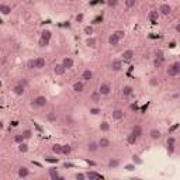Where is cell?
I'll return each instance as SVG.
<instances>
[{
  "mask_svg": "<svg viewBox=\"0 0 180 180\" xmlns=\"http://www.w3.org/2000/svg\"><path fill=\"white\" fill-rule=\"evenodd\" d=\"M166 73L167 76L170 77H176L180 75V62L179 61H176V62H173L172 65H169V68L166 69Z\"/></svg>",
  "mask_w": 180,
  "mask_h": 180,
  "instance_id": "7a4b0ae2",
  "label": "cell"
},
{
  "mask_svg": "<svg viewBox=\"0 0 180 180\" xmlns=\"http://www.w3.org/2000/svg\"><path fill=\"white\" fill-rule=\"evenodd\" d=\"M107 166H109L110 169H116V167L120 166V161H118V159H110L109 163H107Z\"/></svg>",
  "mask_w": 180,
  "mask_h": 180,
  "instance_id": "e575fe53",
  "label": "cell"
},
{
  "mask_svg": "<svg viewBox=\"0 0 180 180\" xmlns=\"http://www.w3.org/2000/svg\"><path fill=\"white\" fill-rule=\"evenodd\" d=\"M129 109H131V110H136V104H135V103H132V104H131V106H129Z\"/></svg>",
  "mask_w": 180,
  "mask_h": 180,
  "instance_id": "9f6ffc18",
  "label": "cell"
},
{
  "mask_svg": "<svg viewBox=\"0 0 180 180\" xmlns=\"http://www.w3.org/2000/svg\"><path fill=\"white\" fill-rule=\"evenodd\" d=\"M172 97H173L174 100H177V99H179V93H174V94H173Z\"/></svg>",
  "mask_w": 180,
  "mask_h": 180,
  "instance_id": "6f0895ef",
  "label": "cell"
},
{
  "mask_svg": "<svg viewBox=\"0 0 180 180\" xmlns=\"http://www.w3.org/2000/svg\"><path fill=\"white\" fill-rule=\"evenodd\" d=\"M13 141L16 142V144H17V145H19L20 142L26 141V139H24V136H23V135H21V132H20V134H17V135H16V136H14V139H13Z\"/></svg>",
  "mask_w": 180,
  "mask_h": 180,
  "instance_id": "7bdbcfd3",
  "label": "cell"
},
{
  "mask_svg": "<svg viewBox=\"0 0 180 180\" xmlns=\"http://www.w3.org/2000/svg\"><path fill=\"white\" fill-rule=\"evenodd\" d=\"M89 111H90V114H91V116H99V114L101 113V110L99 109V107H91Z\"/></svg>",
  "mask_w": 180,
  "mask_h": 180,
  "instance_id": "f6af8a7d",
  "label": "cell"
},
{
  "mask_svg": "<svg viewBox=\"0 0 180 180\" xmlns=\"http://www.w3.org/2000/svg\"><path fill=\"white\" fill-rule=\"evenodd\" d=\"M26 86H23V84L21 83H19V82H17V83L14 84L13 86V89H11V91H13L14 94H16V96H23V94H24V93H26Z\"/></svg>",
  "mask_w": 180,
  "mask_h": 180,
  "instance_id": "8992f818",
  "label": "cell"
},
{
  "mask_svg": "<svg viewBox=\"0 0 180 180\" xmlns=\"http://www.w3.org/2000/svg\"><path fill=\"white\" fill-rule=\"evenodd\" d=\"M86 45H87L89 48H96L97 39H96V38H93V37H89V38L86 39Z\"/></svg>",
  "mask_w": 180,
  "mask_h": 180,
  "instance_id": "d6a6232c",
  "label": "cell"
},
{
  "mask_svg": "<svg viewBox=\"0 0 180 180\" xmlns=\"http://www.w3.org/2000/svg\"><path fill=\"white\" fill-rule=\"evenodd\" d=\"M83 19H84V14L83 13H79L76 16V19H75V20H76V23H82V21H83Z\"/></svg>",
  "mask_w": 180,
  "mask_h": 180,
  "instance_id": "f907efd6",
  "label": "cell"
},
{
  "mask_svg": "<svg viewBox=\"0 0 180 180\" xmlns=\"http://www.w3.org/2000/svg\"><path fill=\"white\" fill-rule=\"evenodd\" d=\"M136 141H138V136H136L134 132H129V134L127 135V142H128L129 145H134V144H136Z\"/></svg>",
  "mask_w": 180,
  "mask_h": 180,
  "instance_id": "83f0119b",
  "label": "cell"
},
{
  "mask_svg": "<svg viewBox=\"0 0 180 180\" xmlns=\"http://www.w3.org/2000/svg\"><path fill=\"white\" fill-rule=\"evenodd\" d=\"M136 4H138L136 0H125V7L127 9H134Z\"/></svg>",
  "mask_w": 180,
  "mask_h": 180,
  "instance_id": "f35d334b",
  "label": "cell"
},
{
  "mask_svg": "<svg viewBox=\"0 0 180 180\" xmlns=\"http://www.w3.org/2000/svg\"><path fill=\"white\" fill-rule=\"evenodd\" d=\"M100 99H101V96H100V93L99 91H93L91 94H90V101H93V103H99L100 101Z\"/></svg>",
  "mask_w": 180,
  "mask_h": 180,
  "instance_id": "f546056e",
  "label": "cell"
},
{
  "mask_svg": "<svg viewBox=\"0 0 180 180\" xmlns=\"http://www.w3.org/2000/svg\"><path fill=\"white\" fill-rule=\"evenodd\" d=\"M45 58H42V56H38V58L34 59V69H38V71H41V69H44L45 68Z\"/></svg>",
  "mask_w": 180,
  "mask_h": 180,
  "instance_id": "9c48e42d",
  "label": "cell"
},
{
  "mask_svg": "<svg viewBox=\"0 0 180 180\" xmlns=\"http://www.w3.org/2000/svg\"><path fill=\"white\" fill-rule=\"evenodd\" d=\"M152 65H154V68H156V69H159V68H162V65H163V59L154 58V62H152Z\"/></svg>",
  "mask_w": 180,
  "mask_h": 180,
  "instance_id": "74e56055",
  "label": "cell"
},
{
  "mask_svg": "<svg viewBox=\"0 0 180 180\" xmlns=\"http://www.w3.org/2000/svg\"><path fill=\"white\" fill-rule=\"evenodd\" d=\"M97 144H99V149H109L111 146V141H110L107 136H101L97 141Z\"/></svg>",
  "mask_w": 180,
  "mask_h": 180,
  "instance_id": "52a82bcc",
  "label": "cell"
},
{
  "mask_svg": "<svg viewBox=\"0 0 180 180\" xmlns=\"http://www.w3.org/2000/svg\"><path fill=\"white\" fill-rule=\"evenodd\" d=\"M3 127H4V124H3V121L0 120V129H3Z\"/></svg>",
  "mask_w": 180,
  "mask_h": 180,
  "instance_id": "680465c9",
  "label": "cell"
},
{
  "mask_svg": "<svg viewBox=\"0 0 180 180\" xmlns=\"http://www.w3.org/2000/svg\"><path fill=\"white\" fill-rule=\"evenodd\" d=\"M71 154H72V146L71 145H69V144L62 145V155H64V156H69Z\"/></svg>",
  "mask_w": 180,
  "mask_h": 180,
  "instance_id": "f1b7e54d",
  "label": "cell"
},
{
  "mask_svg": "<svg viewBox=\"0 0 180 180\" xmlns=\"http://www.w3.org/2000/svg\"><path fill=\"white\" fill-rule=\"evenodd\" d=\"M54 73H55L56 76H64L65 73H66V69L62 66V64H56L54 66Z\"/></svg>",
  "mask_w": 180,
  "mask_h": 180,
  "instance_id": "e0dca14e",
  "label": "cell"
},
{
  "mask_svg": "<svg viewBox=\"0 0 180 180\" xmlns=\"http://www.w3.org/2000/svg\"><path fill=\"white\" fill-rule=\"evenodd\" d=\"M124 169H125L127 172H134L135 169H136V166H135L134 163H127V165L124 166Z\"/></svg>",
  "mask_w": 180,
  "mask_h": 180,
  "instance_id": "ee69618b",
  "label": "cell"
},
{
  "mask_svg": "<svg viewBox=\"0 0 180 180\" xmlns=\"http://www.w3.org/2000/svg\"><path fill=\"white\" fill-rule=\"evenodd\" d=\"M17 149H19V152H21V154H27L30 148H28V144H27L26 141H23V142H20V144H19Z\"/></svg>",
  "mask_w": 180,
  "mask_h": 180,
  "instance_id": "d4e9b609",
  "label": "cell"
},
{
  "mask_svg": "<svg viewBox=\"0 0 180 180\" xmlns=\"http://www.w3.org/2000/svg\"><path fill=\"white\" fill-rule=\"evenodd\" d=\"M1 6H3V4H1V3H0V11H1Z\"/></svg>",
  "mask_w": 180,
  "mask_h": 180,
  "instance_id": "91938a15",
  "label": "cell"
},
{
  "mask_svg": "<svg viewBox=\"0 0 180 180\" xmlns=\"http://www.w3.org/2000/svg\"><path fill=\"white\" fill-rule=\"evenodd\" d=\"M52 154L56 155V156H61L62 155V145L61 144H55V145H52Z\"/></svg>",
  "mask_w": 180,
  "mask_h": 180,
  "instance_id": "cb8c5ba5",
  "label": "cell"
},
{
  "mask_svg": "<svg viewBox=\"0 0 180 180\" xmlns=\"http://www.w3.org/2000/svg\"><path fill=\"white\" fill-rule=\"evenodd\" d=\"M134 56H135V52L132 51V49H127V51L122 52V55H121V58L124 59V61H131Z\"/></svg>",
  "mask_w": 180,
  "mask_h": 180,
  "instance_id": "7402d4cb",
  "label": "cell"
},
{
  "mask_svg": "<svg viewBox=\"0 0 180 180\" xmlns=\"http://www.w3.org/2000/svg\"><path fill=\"white\" fill-rule=\"evenodd\" d=\"M155 58H159V59H163L165 61V52L162 49H156L155 51Z\"/></svg>",
  "mask_w": 180,
  "mask_h": 180,
  "instance_id": "b9f144b4",
  "label": "cell"
},
{
  "mask_svg": "<svg viewBox=\"0 0 180 180\" xmlns=\"http://www.w3.org/2000/svg\"><path fill=\"white\" fill-rule=\"evenodd\" d=\"M19 83H21L23 86H26V87H27V86H28V80H27L26 77H23V79H20V80H19Z\"/></svg>",
  "mask_w": 180,
  "mask_h": 180,
  "instance_id": "f5cc1de1",
  "label": "cell"
},
{
  "mask_svg": "<svg viewBox=\"0 0 180 180\" xmlns=\"http://www.w3.org/2000/svg\"><path fill=\"white\" fill-rule=\"evenodd\" d=\"M173 152H174V146H173V145H167V154L173 155Z\"/></svg>",
  "mask_w": 180,
  "mask_h": 180,
  "instance_id": "816d5d0a",
  "label": "cell"
},
{
  "mask_svg": "<svg viewBox=\"0 0 180 180\" xmlns=\"http://www.w3.org/2000/svg\"><path fill=\"white\" fill-rule=\"evenodd\" d=\"M159 83H161V82H159V79H158V77L156 76H152V77H149V80H148V84H149V87H158V86H159Z\"/></svg>",
  "mask_w": 180,
  "mask_h": 180,
  "instance_id": "4316f807",
  "label": "cell"
},
{
  "mask_svg": "<svg viewBox=\"0 0 180 180\" xmlns=\"http://www.w3.org/2000/svg\"><path fill=\"white\" fill-rule=\"evenodd\" d=\"M72 122H73L72 117H71V116H68V117H66V124H72Z\"/></svg>",
  "mask_w": 180,
  "mask_h": 180,
  "instance_id": "11a10c76",
  "label": "cell"
},
{
  "mask_svg": "<svg viewBox=\"0 0 180 180\" xmlns=\"http://www.w3.org/2000/svg\"><path fill=\"white\" fill-rule=\"evenodd\" d=\"M46 120L49 122H56L58 120V116H56V113L55 111H51V113H48V116H46Z\"/></svg>",
  "mask_w": 180,
  "mask_h": 180,
  "instance_id": "d590c367",
  "label": "cell"
},
{
  "mask_svg": "<svg viewBox=\"0 0 180 180\" xmlns=\"http://www.w3.org/2000/svg\"><path fill=\"white\" fill-rule=\"evenodd\" d=\"M86 179L89 180H96V179H103V176L100 173H97V172H93V170H89V172H86Z\"/></svg>",
  "mask_w": 180,
  "mask_h": 180,
  "instance_id": "ac0fdd59",
  "label": "cell"
},
{
  "mask_svg": "<svg viewBox=\"0 0 180 180\" xmlns=\"http://www.w3.org/2000/svg\"><path fill=\"white\" fill-rule=\"evenodd\" d=\"M1 14H4V16H9V14L11 13V6H7V4H3L1 6Z\"/></svg>",
  "mask_w": 180,
  "mask_h": 180,
  "instance_id": "8d00e7d4",
  "label": "cell"
},
{
  "mask_svg": "<svg viewBox=\"0 0 180 180\" xmlns=\"http://www.w3.org/2000/svg\"><path fill=\"white\" fill-rule=\"evenodd\" d=\"M174 30H176V32H180V23H179V21L176 23V26H174Z\"/></svg>",
  "mask_w": 180,
  "mask_h": 180,
  "instance_id": "db71d44e",
  "label": "cell"
},
{
  "mask_svg": "<svg viewBox=\"0 0 180 180\" xmlns=\"http://www.w3.org/2000/svg\"><path fill=\"white\" fill-rule=\"evenodd\" d=\"M107 42H109L110 46H117V45L120 44V39L117 38L116 35H114V32L113 34H110L109 38H107Z\"/></svg>",
  "mask_w": 180,
  "mask_h": 180,
  "instance_id": "ffe728a7",
  "label": "cell"
},
{
  "mask_svg": "<svg viewBox=\"0 0 180 180\" xmlns=\"http://www.w3.org/2000/svg\"><path fill=\"white\" fill-rule=\"evenodd\" d=\"M26 65H27V69H34V59H28Z\"/></svg>",
  "mask_w": 180,
  "mask_h": 180,
  "instance_id": "681fc988",
  "label": "cell"
},
{
  "mask_svg": "<svg viewBox=\"0 0 180 180\" xmlns=\"http://www.w3.org/2000/svg\"><path fill=\"white\" fill-rule=\"evenodd\" d=\"M21 135L24 136V139H26V141H28V139H31V138H32V135H34V132H32V129L27 128V129H24V131L21 132Z\"/></svg>",
  "mask_w": 180,
  "mask_h": 180,
  "instance_id": "4dcf8cb0",
  "label": "cell"
},
{
  "mask_svg": "<svg viewBox=\"0 0 180 180\" xmlns=\"http://www.w3.org/2000/svg\"><path fill=\"white\" fill-rule=\"evenodd\" d=\"M51 38H52V32L49 31V30H42L41 37H39V39H38V46H41V48L48 46L49 42H51Z\"/></svg>",
  "mask_w": 180,
  "mask_h": 180,
  "instance_id": "6da1fadb",
  "label": "cell"
},
{
  "mask_svg": "<svg viewBox=\"0 0 180 180\" xmlns=\"http://www.w3.org/2000/svg\"><path fill=\"white\" fill-rule=\"evenodd\" d=\"M121 94L122 97H131L134 94V87L131 84H124L121 89Z\"/></svg>",
  "mask_w": 180,
  "mask_h": 180,
  "instance_id": "ba28073f",
  "label": "cell"
},
{
  "mask_svg": "<svg viewBox=\"0 0 180 180\" xmlns=\"http://www.w3.org/2000/svg\"><path fill=\"white\" fill-rule=\"evenodd\" d=\"M61 64H62V66H64L66 71H69V69H72V68H73L75 62H73V59H72L71 56H65V58L62 59V62H61Z\"/></svg>",
  "mask_w": 180,
  "mask_h": 180,
  "instance_id": "30bf717a",
  "label": "cell"
},
{
  "mask_svg": "<svg viewBox=\"0 0 180 180\" xmlns=\"http://www.w3.org/2000/svg\"><path fill=\"white\" fill-rule=\"evenodd\" d=\"M167 145H176V138H174V136H169V138H167Z\"/></svg>",
  "mask_w": 180,
  "mask_h": 180,
  "instance_id": "c3c4849f",
  "label": "cell"
},
{
  "mask_svg": "<svg viewBox=\"0 0 180 180\" xmlns=\"http://www.w3.org/2000/svg\"><path fill=\"white\" fill-rule=\"evenodd\" d=\"M48 104V99L45 96H37L35 99L31 100V106L32 107H37V109H42Z\"/></svg>",
  "mask_w": 180,
  "mask_h": 180,
  "instance_id": "3957f363",
  "label": "cell"
},
{
  "mask_svg": "<svg viewBox=\"0 0 180 180\" xmlns=\"http://www.w3.org/2000/svg\"><path fill=\"white\" fill-rule=\"evenodd\" d=\"M114 35H116L117 38L121 41V39L125 37V32H124V30H117V31H114Z\"/></svg>",
  "mask_w": 180,
  "mask_h": 180,
  "instance_id": "ab89813d",
  "label": "cell"
},
{
  "mask_svg": "<svg viewBox=\"0 0 180 180\" xmlns=\"http://www.w3.org/2000/svg\"><path fill=\"white\" fill-rule=\"evenodd\" d=\"M132 163H134L135 166H139V165H142V163H144V161H142L141 159V156H139V155H132Z\"/></svg>",
  "mask_w": 180,
  "mask_h": 180,
  "instance_id": "836d02e7",
  "label": "cell"
},
{
  "mask_svg": "<svg viewBox=\"0 0 180 180\" xmlns=\"http://www.w3.org/2000/svg\"><path fill=\"white\" fill-rule=\"evenodd\" d=\"M99 128L101 132H109L110 131V124L107 121H101L100 122V125H99Z\"/></svg>",
  "mask_w": 180,
  "mask_h": 180,
  "instance_id": "1f68e13d",
  "label": "cell"
},
{
  "mask_svg": "<svg viewBox=\"0 0 180 180\" xmlns=\"http://www.w3.org/2000/svg\"><path fill=\"white\" fill-rule=\"evenodd\" d=\"M17 174H19V177L24 179V177H28V176L31 174V172H30V169L27 166H20L19 169H17Z\"/></svg>",
  "mask_w": 180,
  "mask_h": 180,
  "instance_id": "8fae6325",
  "label": "cell"
},
{
  "mask_svg": "<svg viewBox=\"0 0 180 180\" xmlns=\"http://www.w3.org/2000/svg\"><path fill=\"white\" fill-rule=\"evenodd\" d=\"M158 17H159V13H158V10H151L148 14V20L151 21V23H155L156 20H158Z\"/></svg>",
  "mask_w": 180,
  "mask_h": 180,
  "instance_id": "484cf974",
  "label": "cell"
},
{
  "mask_svg": "<svg viewBox=\"0 0 180 180\" xmlns=\"http://www.w3.org/2000/svg\"><path fill=\"white\" fill-rule=\"evenodd\" d=\"M97 151H99V144H97V141H90L89 144H87V152L94 154Z\"/></svg>",
  "mask_w": 180,
  "mask_h": 180,
  "instance_id": "d6986e66",
  "label": "cell"
},
{
  "mask_svg": "<svg viewBox=\"0 0 180 180\" xmlns=\"http://www.w3.org/2000/svg\"><path fill=\"white\" fill-rule=\"evenodd\" d=\"M93 79V71L91 69H84L82 72V80L83 82H90Z\"/></svg>",
  "mask_w": 180,
  "mask_h": 180,
  "instance_id": "2e32d148",
  "label": "cell"
},
{
  "mask_svg": "<svg viewBox=\"0 0 180 180\" xmlns=\"http://www.w3.org/2000/svg\"><path fill=\"white\" fill-rule=\"evenodd\" d=\"M75 179H76V180H87V179H86V174H84V173H76V174H75Z\"/></svg>",
  "mask_w": 180,
  "mask_h": 180,
  "instance_id": "7dc6e473",
  "label": "cell"
},
{
  "mask_svg": "<svg viewBox=\"0 0 180 180\" xmlns=\"http://www.w3.org/2000/svg\"><path fill=\"white\" fill-rule=\"evenodd\" d=\"M110 68H111V71L120 72L122 69V62L120 61V59H114V61L110 64Z\"/></svg>",
  "mask_w": 180,
  "mask_h": 180,
  "instance_id": "5bb4252c",
  "label": "cell"
},
{
  "mask_svg": "<svg viewBox=\"0 0 180 180\" xmlns=\"http://www.w3.org/2000/svg\"><path fill=\"white\" fill-rule=\"evenodd\" d=\"M72 90L75 91V93H82L84 90V82L83 80H77L75 83L72 84Z\"/></svg>",
  "mask_w": 180,
  "mask_h": 180,
  "instance_id": "7c38bea8",
  "label": "cell"
},
{
  "mask_svg": "<svg viewBox=\"0 0 180 180\" xmlns=\"http://www.w3.org/2000/svg\"><path fill=\"white\" fill-rule=\"evenodd\" d=\"M158 13L161 14V16H169V14L172 13V6H170V4H167V3H163V4L159 6Z\"/></svg>",
  "mask_w": 180,
  "mask_h": 180,
  "instance_id": "5b68a950",
  "label": "cell"
},
{
  "mask_svg": "<svg viewBox=\"0 0 180 180\" xmlns=\"http://www.w3.org/2000/svg\"><path fill=\"white\" fill-rule=\"evenodd\" d=\"M48 177L52 180H56V179H64V176H59L58 170L56 169H49L48 170Z\"/></svg>",
  "mask_w": 180,
  "mask_h": 180,
  "instance_id": "44dd1931",
  "label": "cell"
},
{
  "mask_svg": "<svg viewBox=\"0 0 180 180\" xmlns=\"http://www.w3.org/2000/svg\"><path fill=\"white\" fill-rule=\"evenodd\" d=\"M97 91L100 93V96H109L110 93H111V86H110L109 83L103 82V83H100V86H99V90H97Z\"/></svg>",
  "mask_w": 180,
  "mask_h": 180,
  "instance_id": "277c9868",
  "label": "cell"
},
{
  "mask_svg": "<svg viewBox=\"0 0 180 180\" xmlns=\"http://www.w3.org/2000/svg\"><path fill=\"white\" fill-rule=\"evenodd\" d=\"M118 3H120L118 0H106V4H107L109 7H113V9L118 6Z\"/></svg>",
  "mask_w": 180,
  "mask_h": 180,
  "instance_id": "60d3db41",
  "label": "cell"
},
{
  "mask_svg": "<svg viewBox=\"0 0 180 180\" xmlns=\"http://www.w3.org/2000/svg\"><path fill=\"white\" fill-rule=\"evenodd\" d=\"M161 136H162V132L158 128H152L151 131H149V138H151V139H154V141L161 139Z\"/></svg>",
  "mask_w": 180,
  "mask_h": 180,
  "instance_id": "9a60e30c",
  "label": "cell"
},
{
  "mask_svg": "<svg viewBox=\"0 0 180 180\" xmlns=\"http://www.w3.org/2000/svg\"><path fill=\"white\" fill-rule=\"evenodd\" d=\"M84 34H87V35H90V34H93V27L91 26H86L84 27Z\"/></svg>",
  "mask_w": 180,
  "mask_h": 180,
  "instance_id": "bcb514c9",
  "label": "cell"
},
{
  "mask_svg": "<svg viewBox=\"0 0 180 180\" xmlns=\"http://www.w3.org/2000/svg\"><path fill=\"white\" fill-rule=\"evenodd\" d=\"M131 132H134V134L139 138V136H142V134H144V129H142V127L139 124H135L134 127H132V129H131Z\"/></svg>",
  "mask_w": 180,
  "mask_h": 180,
  "instance_id": "603a6c76",
  "label": "cell"
},
{
  "mask_svg": "<svg viewBox=\"0 0 180 180\" xmlns=\"http://www.w3.org/2000/svg\"><path fill=\"white\" fill-rule=\"evenodd\" d=\"M124 110L121 109H116V110H113V113H111V117H113V120L114 121H120L121 118H124Z\"/></svg>",
  "mask_w": 180,
  "mask_h": 180,
  "instance_id": "4fadbf2b",
  "label": "cell"
}]
</instances>
